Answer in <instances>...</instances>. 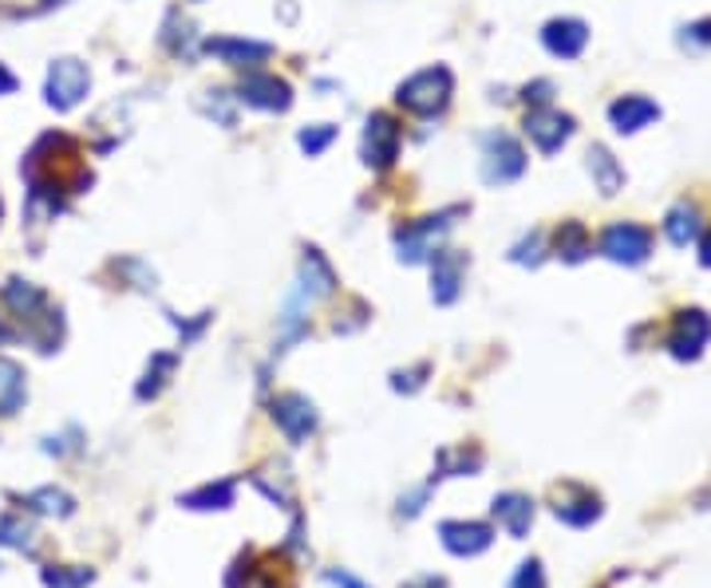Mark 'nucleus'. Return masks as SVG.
I'll return each mask as SVG.
<instances>
[{"instance_id":"f257e3e1","label":"nucleus","mask_w":711,"mask_h":588,"mask_svg":"<svg viewBox=\"0 0 711 588\" xmlns=\"http://www.w3.org/2000/svg\"><path fill=\"white\" fill-rule=\"evenodd\" d=\"M451 95H454V76H451V68H443V64L415 71V76H407L404 83L395 88V103H399L407 115H419V118L443 115Z\"/></svg>"},{"instance_id":"f03ea898","label":"nucleus","mask_w":711,"mask_h":588,"mask_svg":"<svg viewBox=\"0 0 711 588\" xmlns=\"http://www.w3.org/2000/svg\"><path fill=\"white\" fill-rule=\"evenodd\" d=\"M454 217H463V206H451V210H443V214L424 217V222H411V226L399 229V234H395V249H399V261H407V265L431 261V253L439 249L443 234L454 226Z\"/></svg>"},{"instance_id":"7ed1b4c3","label":"nucleus","mask_w":711,"mask_h":588,"mask_svg":"<svg viewBox=\"0 0 711 588\" xmlns=\"http://www.w3.org/2000/svg\"><path fill=\"white\" fill-rule=\"evenodd\" d=\"M88 91H91L88 64H79V59L64 56L48 68V88H44V95H48V108L71 111V108H79V103L88 99Z\"/></svg>"},{"instance_id":"20e7f679","label":"nucleus","mask_w":711,"mask_h":588,"mask_svg":"<svg viewBox=\"0 0 711 588\" xmlns=\"http://www.w3.org/2000/svg\"><path fill=\"white\" fill-rule=\"evenodd\" d=\"M526 170V150L518 147V138L506 131H490L483 138V178L490 186H506L514 178H522Z\"/></svg>"},{"instance_id":"39448f33","label":"nucleus","mask_w":711,"mask_h":588,"mask_svg":"<svg viewBox=\"0 0 711 588\" xmlns=\"http://www.w3.org/2000/svg\"><path fill=\"white\" fill-rule=\"evenodd\" d=\"M399 147H404V131L392 115L375 111L372 118L364 123V143H360V155L372 170H392L395 158H399Z\"/></svg>"},{"instance_id":"423d86ee","label":"nucleus","mask_w":711,"mask_h":588,"mask_svg":"<svg viewBox=\"0 0 711 588\" xmlns=\"http://www.w3.org/2000/svg\"><path fill=\"white\" fill-rule=\"evenodd\" d=\"M269 407H273V422L281 427V434H285L293 446L308 442L316 434V427H320V415H316V407L305 399V395L285 392V395H276Z\"/></svg>"},{"instance_id":"0eeeda50","label":"nucleus","mask_w":711,"mask_h":588,"mask_svg":"<svg viewBox=\"0 0 711 588\" xmlns=\"http://www.w3.org/2000/svg\"><path fill=\"white\" fill-rule=\"evenodd\" d=\"M241 99H246L249 108L257 111H269V115H281V111L293 108V88H289L285 79L269 76V71H249L246 79H241Z\"/></svg>"},{"instance_id":"6e6552de","label":"nucleus","mask_w":711,"mask_h":588,"mask_svg":"<svg viewBox=\"0 0 711 588\" xmlns=\"http://www.w3.org/2000/svg\"><path fill=\"white\" fill-rule=\"evenodd\" d=\"M466 276V257L459 249H435L431 253V301L435 304H454L463 293Z\"/></svg>"},{"instance_id":"1a4fd4ad","label":"nucleus","mask_w":711,"mask_h":588,"mask_svg":"<svg viewBox=\"0 0 711 588\" xmlns=\"http://www.w3.org/2000/svg\"><path fill=\"white\" fill-rule=\"evenodd\" d=\"M202 52H206V56H217L222 64H229V68L253 71L257 64H266V59L273 56V44H266V39H241V36H214L202 44Z\"/></svg>"},{"instance_id":"9d476101","label":"nucleus","mask_w":711,"mask_h":588,"mask_svg":"<svg viewBox=\"0 0 711 588\" xmlns=\"http://www.w3.org/2000/svg\"><path fill=\"white\" fill-rule=\"evenodd\" d=\"M439 541H443V550L451 557H478L494 545V530L483 521H443Z\"/></svg>"},{"instance_id":"9b49d317","label":"nucleus","mask_w":711,"mask_h":588,"mask_svg":"<svg viewBox=\"0 0 711 588\" xmlns=\"http://www.w3.org/2000/svg\"><path fill=\"white\" fill-rule=\"evenodd\" d=\"M301 293L308 301H325L336 293V269L328 265V257L320 249H305V257H301Z\"/></svg>"},{"instance_id":"f8f14e48","label":"nucleus","mask_w":711,"mask_h":588,"mask_svg":"<svg viewBox=\"0 0 711 588\" xmlns=\"http://www.w3.org/2000/svg\"><path fill=\"white\" fill-rule=\"evenodd\" d=\"M573 131V118L569 115H557V111H533L530 118H526V135L538 143V150H545V155H553V150L562 147L565 138H569Z\"/></svg>"},{"instance_id":"ddd939ff","label":"nucleus","mask_w":711,"mask_h":588,"mask_svg":"<svg viewBox=\"0 0 711 588\" xmlns=\"http://www.w3.org/2000/svg\"><path fill=\"white\" fill-rule=\"evenodd\" d=\"M605 253L612 257V261H629V265H636V261H644L648 257V229L641 226H612L609 234H605Z\"/></svg>"},{"instance_id":"4468645a","label":"nucleus","mask_w":711,"mask_h":588,"mask_svg":"<svg viewBox=\"0 0 711 588\" xmlns=\"http://www.w3.org/2000/svg\"><path fill=\"white\" fill-rule=\"evenodd\" d=\"M237 498V482L234 478H217V482H206V486H198V490L182 494V506L187 510H198V513H210V510H229Z\"/></svg>"},{"instance_id":"2eb2a0df","label":"nucleus","mask_w":711,"mask_h":588,"mask_svg":"<svg viewBox=\"0 0 711 588\" xmlns=\"http://www.w3.org/2000/svg\"><path fill=\"white\" fill-rule=\"evenodd\" d=\"M542 39H545V48H550L553 56L573 59L577 52L585 48V39H589V32H585L582 20H553V24H545Z\"/></svg>"},{"instance_id":"dca6fc26","label":"nucleus","mask_w":711,"mask_h":588,"mask_svg":"<svg viewBox=\"0 0 711 588\" xmlns=\"http://www.w3.org/2000/svg\"><path fill=\"white\" fill-rule=\"evenodd\" d=\"M494 518H498V525H503L510 538H522L533 521V501L522 498V494H498V498H494Z\"/></svg>"},{"instance_id":"f3484780","label":"nucleus","mask_w":711,"mask_h":588,"mask_svg":"<svg viewBox=\"0 0 711 588\" xmlns=\"http://www.w3.org/2000/svg\"><path fill=\"white\" fill-rule=\"evenodd\" d=\"M174 368H178V352H155V355H150L147 372H143V380H138V387H135L138 399H143V403L158 399V392H162V387L170 383Z\"/></svg>"},{"instance_id":"a211bd4d","label":"nucleus","mask_w":711,"mask_h":588,"mask_svg":"<svg viewBox=\"0 0 711 588\" xmlns=\"http://www.w3.org/2000/svg\"><path fill=\"white\" fill-rule=\"evenodd\" d=\"M24 506L32 513H48V518H71L76 513V498L68 490H59V486H44V490H32L24 494Z\"/></svg>"},{"instance_id":"6ab92c4d","label":"nucleus","mask_w":711,"mask_h":588,"mask_svg":"<svg viewBox=\"0 0 711 588\" xmlns=\"http://www.w3.org/2000/svg\"><path fill=\"white\" fill-rule=\"evenodd\" d=\"M24 403V368L0 355V415H16Z\"/></svg>"},{"instance_id":"aec40b11","label":"nucleus","mask_w":711,"mask_h":588,"mask_svg":"<svg viewBox=\"0 0 711 588\" xmlns=\"http://www.w3.org/2000/svg\"><path fill=\"white\" fill-rule=\"evenodd\" d=\"M612 123H617V131H641L648 118H656V108H652L648 99H621V103H612Z\"/></svg>"},{"instance_id":"412c9836","label":"nucleus","mask_w":711,"mask_h":588,"mask_svg":"<svg viewBox=\"0 0 711 588\" xmlns=\"http://www.w3.org/2000/svg\"><path fill=\"white\" fill-rule=\"evenodd\" d=\"M478 466H483V454H478V451L466 454V446H463V451H443V454H439V466H435V478L431 482H439V478H466V474H474Z\"/></svg>"},{"instance_id":"4be33fe9","label":"nucleus","mask_w":711,"mask_h":588,"mask_svg":"<svg viewBox=\"0 0 711 588\" xmlns=\"http://www.w3.org/2000/svg\"><path fill=\"white\" fill-rule=\"evenodd\" d=\"M162 44H167L174 56H194V24L178 9H170L167 16V32H162Z\"/></svg>"},{"instance_id":"5701e85b","label":"nucleus","mask_w":711,"mask_h":588,"mask_svg":"<svg viewBox=\"0 0 711 588\" xmlns=\"http://www.w3.org/2000/svg\"><path fill=\"white\" fill-rule=\"evenodd\" d=\"M40 580H44V588H88L95 573L83 569V565H48L40 573Z\"/></svg>"},{"instance_id":"b1692460","label":"nucleus","mask_w":711,"mask_h":588,"mask_svg":"<svg viewBox=\"0 0 711 588\" xmlns=\"http://www.w3.org/2000/svg\"><path fill=\"white\" fill-rule=\"evenodd\" d=\"M32 538H36V530H32L29 521L20 518V513H4V518H0V545L32 553V545H36Z\"/></svg>"},{"instance_id":"393cba45","label":"nucleus","mask_w":711,"mask_h":588,"mask_svg":"<svg viewBox=\"0 0 711 588\" xmlns=\"http://www.w3.org/2000/svg\"><path fill=\"white\" fill-rule=\"evenodd\" d=\"M589 170H592L597 178H601V190H605V194H612V190L621 186V170L612 167L609 150H601V147L589 150Z\"/></svg>"},{"instance_id":"a878e982","label":"nucleus","mask_w":711,"mask_h":588,"mask_svg":"<svg viewBox=\"0 0 711 588\" xmlns=\"http://www.w3.org/2000/svg\"><path fill=\"white\" fill-rule=\"evenodd\" d=\"M332 138H336V127H328V123H316V127L301 131V150L313 158V155H320L325 147H332Z\"/></svg>"},{"instance_id":"bb28decb","label":"nucleus","mask_w":711,"mask_h":588,"mask_svg":"<svg viewBox=\"0 0 711 588\" xmlns=\"http://www.w3.org/2000/svg\"><path fill=\"white\" fill-rule=\"evenodd\" d=\"M668 234L676 246H688L691 237H696V210H676V214L668 217Z\"/></svg>"},{"instance_id":"cd10ccee","label":"nucleus","mask_w":711,"mask_h":588,"mask_svg":"<svg viewBox=\"0 0 711 588\" xmlns=\"http://www.w3.org/2000/svg\"><path fill=\"white\" fill-rule=\"evenodd\" d=\"M253 577H257V553H241V557L229 565L226 588H249V580Z\"/></svg>"},{"instance_id":"c85d7f7f","label":"nucleus","mask_w":711,"mask_h":588,"mask_svg":"<svg viewBox=\"0 0 711 588\" xmlns=\"http://www.w3.org/2000/svg\"><path fill=\"white\" fill-rule=\"evenodd\" d=\"M557 249H562L569 261L585 257V229L582 226H565L562 234H557Z\"/></svg>"},{"instance_id":"c756f323","label":"nucleus","mask_w":711,"mask_h":588,"mask_svg":"<svg viewBox=\"0 0 711 588\" xmlns=\"http://www.w3.org/2000/svg\"><path fill=\"white\" fill-rule=\"evenodd\" d=\"M510 588H545L542 565H538V561H522V565H518V573H514Z\"/></svg>"},{"instance_id":"7c9ffc66","label":"nucleus","mask_w":711,"mask_h":588,"mask_svg":"<svg viewBox=\"0 0 711 588\" xmlns=\"http://www.w3.org/2000/svg\"><path fill=\"white\" fill-rule=\"evenodd\" d=\"M427 375H431V368H427V363H419V368H415V372H395L392 375V387L395 392H419V387H424V380Z\"/></svg>"},{"instance_id":"2f4dec72","label":"nucleus","mask_w":711,"mask_h":588,"mask_svg":"<svg viewBox=\"0 0 711 588\" xmlns=\"http://www.w3.org/2000/svg\"><path fill=\"white\" fill-rule=\"evenodd\" d=\"M431 486H435V482H427V486H419L415 494L399 498V513H404V518H415V513H424V501L431 498Z\"/></svg>"},{"instance_id":"473e14b6","label":"nucleus","mask_w":711,"mask_h":588,"mask_svg":"<svg viewBox=\"0 0 711 588\" xmlns=\"http://www.w3.org/2000/svg\"><path fill=\"white\" fill-rule=\"evenodd\" d=\"M210 95L214 99H202V111H206V115H217L229 127V123H234V111L226 108V91H210Z\"/></svg>"},{"instance_id":"72a5a7b5","label":"nucleus","mask_w":711,"mask_h":588,"mask_svg":"<svg viewBox=\"0 0 711 588\" xmlns=\"http://www.w3.org/2000/svg\"><path fill=\"white\" fill-rule=\"evenodd\" d=\"M325 580H328V585H336V588H372L368 580H360L356 573H348V569H328Z\"/></svg>"},{"instance_id":"f704fd0d","label":"nucleus","mask_w":711,"mask_h":588,"mask_svg":"<svg viewBox=\"0 0 711 588\" xmlns=\"http://www.w3.org/2000/svg\"><path fill=\"white\" fill-rule=\"evenodd\" d=\"M399 588H447V580H443V577H435V573H424V577L407 580V585H399Z\"/></svg>"},{"instance_id":"c9c22d12","label":"nucleus","mask_w":711,"mask_h":588,"mask_svg":"<svg viewBox=\"0 0 711 588\" xmlns=\"http://www.w3.org/2000/svg\"><path fill=\"white\" fill-rule=\"evenodd\" d=\"M12 88H16V76H12V71L0 68V95H9Z\"/></svg>"},{"instance_id":"e433bc0d","label":"nucleus","mask_w":711,"mask_h":588,"mask_svg":"<svg viewBox=\"0 0 711 588\" xmlns=\"http://www.w3.org/2000/svg\"><path fill=\"white\" fill-rule=\"evenodd\" d=\"M703 261H708V265H711V237H708V241H703Z\"/></svg>"},{"instance_id":"4c0bfd02","label":"nucleus","mask_w":711,"mask_h":588,"mask_svg":"<svg viewBox=\"0 0 711 588\" xmlns=\"http://www.w3.org/2000/svg\"><path fill=\"white\" fill-rule=\"evenodd\" d=\"M52 4H64V0H44V4H40V9H52Z\"/></svg>"}]
</instances>
